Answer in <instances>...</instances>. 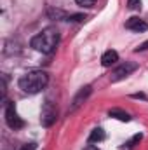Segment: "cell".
<instances>
[{
  "label": "cell",
  "mask_w": 148,
  "mask_h": 150,
  "mask_svg": "<svg viewBox=\"0 0 148 150\" xmlns=\"http://www.w3.org/2000/svg\"><path fill=\"white\" fill-rule=\"evenodd\" d=\"M136 70H138V63H134V61H125V63L118 65V67L111 72V82H118V80L129 77V75L132 74V72H136Z\"/></svg>",
  "instance_id": "4"
},
{
  "label": "cell",
  "mask_w": 148,
  "mask_h": 150,
  "mask_svg": "<svg viewBox=\"0 0 148 150\" xmlns=\"http://www.w3.org/2000/svg\"><path fill=\"white\" fill-rule=\"evenodd\" d=\"M78 5H82V7H92L94 4H96V0H75Z\"/></svg>",
  "instance_id": "12"
},
{
  "label": "cell",
  "mask_w": 148,
  "mask_h": 150,
  "mask_svg": "<svg viewBox=\"0 0 148 150\" xmlns=\"http://www.w3.org/2000/svg\"><path fill=\"white\" fill-rule=\"evenodd\" d=\"M125 28L131 30V32H138V33H141V32H147L148 30V23L145 21V19H141V18L132 16V18H129V19L125 21Z\"/></svg>",
  "instance_id": "6"
},
{
  "label": "cell",
  "mask_w": 148,
  "mask_h": 150,
  "mask_svg": "<svg viewBox=\"0 0 148 150\" xmlns=\"http://www.w3.org/2000/svg\"><path fill=\"white\" fill-rule=\"evenodd\" d=\"M91 91H92V87L91 86H85V87H82L78 93H77V96L73 98V105H72V110H75V108H78L87 98H89V94H91Z\"/></svg>",
  "instance_id": "7"
},
{
  "label": "cell",
  "mask_w": 148,
  "mask_h": 150,
  "mask_svg": "<svg viewBox=\"0 0 148 150\" xmlns=\"http://www.w3.org/2000/svg\"><path fill=\"white\" fill-rule=\"evenodd\" d=\"M127 7L132 11H138L141 9V0H127Z\"/></svg>",
  "instance_id": "11"
},
{
  "label": "cell",
  "mask_w": 148,
  "mask_h": 150,
  "mask_svg": "<svg viewBox=\"0 0 148 150\" xmlns=\"http://www.w3.org/2000/svg\"><path fill=\"white\" fill-rule=\"evenodd\" d=\"M58 119V110L56 107L51 103V101H45L44 107H42V112H40V124L44 127H51Z\"/></svg>",
  "instance_id": "3"
},
{
  "label": "cell",
  "mask_w": 148,
  "mask_h": 150,
  "mask_svg": "<svg viewBox=\"0 0 148 150\" xmlns=\"http://www.w3.org/2000/svg\"><path fill=\"white\" fill-rule=\"evenodd\" d=\"M147 49H148V40H147V42H143V44L136 49V52H140V51H147Z\"/></svg>",
  "instance_id": "14"
},
{
  "label": "cell",
  "mask_w": 148,
  "mask_h": 150,
  "mask_svg": "<svg viewBox=\"0 0 148 150\" xmlns=\"http://www.w3.org/2000/svg\"><path fill=\"white\" fill-rule=\"evenodd\" d=\"M85 150H99V149H98V147H94V145H89Z\"/></svg>",
  "instance_id": "15"
},
{
  "label": "cell",
  "mask_w": 148,
  "mask_h": 150,
  "mask_svg": "<svg viewBox=\"0 0 148 150\" xmlns=\"http://www.w3.org/2000/svg\"><path fill=\"white\" fill-rule=\"evenodd\" d=\"M103 140H105V131H103L101 127L92 129V133H91V136H89V143H99V142H103Z\"/></svg>",
  "instance_id": "10"
},
{
  "label": "cell",
  "mask_w": 148,
  "mask_h": 150,
  "mask_svg": "<svg viewBox=\"0 0 148 150\" xmlns=\"http://www.w3.org/2000/svg\"><path fill=\"white\" fill-rule=\"evenodd\" d=\"M47 82H49V75L45 72L32 70V72H26L25 75L19 77L18 86H19V89H23L28 94H37L47 86Z\"/></svg>",
  "instance_id": "2"
},
{
  "label": "cell",
  "mask_w": 148,
  "mask_h": 150,
  "mask_svg": "<svg viewBox=\"0 0 148 150\" xmlns=\"http://www.w3.org/2000/svg\"><path fill=\"white\" fill-rule=\"evenodd\" d=\"M5 122H7V126L11 127V129H21L23 126H25V122H23V119L18 115V112H16V108H14V105L12 103H7L5 105Z\"/></svg>",
  "instance_id": "5"
},
{
  "label": "cell",
  "mask_w": 148,
  "mask_h": 150,
  "mask_svg": "<svg viewBox=\"0 0 148 150\" xmlns=\"http://www.w3.org/2000/svg\"><path fill=\"white\" fill-rule=\"evenodd\" d=\"M35 149H37V145H35V143H25L19 150H35Z\"/></svg>",
  "instance_id": "13"
},
{
  "label": "cell",
  "mask_w": 148,
  "mask_h": 150,
  "mask_svg": "<svg viewBox=\"0 0 148 150\" xmlns=\"http://www.w3.org/2000/svg\"><path fill=\"white\" fill-rule=\"evenodd\" d=\"M118 61V52L117 51H113V49H108L106 52H103V56H101V65L103 67H111V65H115Z\"/></svg>",
  "instance_id": "8"
},
{
  "label": "cell",
  "mask_w": 148,
  "mask_h": 150,
  "mask_svg": "<svg viewBox=\"0 0 148 150\" xmlns=\"http://www.w3.org/2000/svg\"><path fill=\"white\" fill-rule=\"evenodd\" d=\"M108 115L118 119V120H122V122H129L131 120V115L127 112H124V110H120V108H111L110 112H108Z\"/></svg>",
  "instance_id": "9"
},
{
  "label": "cell",
  "mask_w": 148,
  "mask_h": 150,
  "mask_svg": "<svg viewBox=\"0 0 148 150\" xmlns=\"http://www.w3.org/2000/svg\"><path fill=\"white\" fill-rule=\"evenodd\" d=\"M58 42H59V32L54 26H49V28H44L40 33H37L32 38L30 45L42 54H51L56 49Z\"/></svg>",
  "instance_id": "1"
}]
</instances>
